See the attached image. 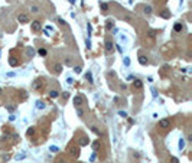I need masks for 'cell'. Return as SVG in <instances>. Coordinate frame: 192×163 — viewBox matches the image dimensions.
<instances>
[{
	"mask_svg": "<svg viewBox=\"0 0 192 163\" xmlns=\"http://www.w3.org/2000/svg\"><path fill=\"white\" fill-rule=\"evenodd\" d=\"M162 130H166V129H169L171 127V121H169V118H162L160 121H159V124H158Z\"/></svg>",
	"mask_w": 192,
	"mask_h": 163,
	"instance_id": "6da1fadb",
	"label": "cell"
},
{
	"mask_svg": "<svg viewBox=\"0 0 192 163\" xmlns=\"http://www.w3.org/2000/svg\"><path fill=\"white\" fill-rule=\"evenodd\" d=\"M30 26H32V30H33V32H39V30L42 29V23H40L39 20H33Z\"/></svg>",
	"mask_w": 192,
	"mask_h": 163,
	"instance_id": "7a4b0ae2",
	"label": "cell"
},
{
	"mask_svg": "<svg viewBox=\"0 0 192 163\" xmlns=\"http://www.w3.org/2000/svg\"><path fill=\"white\" fill-rule=\"evenodd\" d=\"M74 104H75V107L82 105V104H84V97H82V95H75V97H74Z\"/></svg>",
	"mask_w": 192,
	"mask_h": 163,
	"instance_id": "3957f363",
	"label": "cell"
},
{
	"mask_svg": "<svg viewBox=\"0 0 192 163\" xmlns=\"http://www.w3.org/2000/svg\"><path fill=\"white\" fill-rule=\"evenodd\" d=\"M17 20H19V23H27L29 22V17H27V14L20 13V14H17Z\"/></svg>",
	"mask_w": 192,
	"mask_h": 163,
	"instance_id": "277c9868",
	"label": "cell"
},
{
	"mask_svg": "<svg viewBox=\"0 0 192 163\" xmlns=\"http://www.w3.org/2000/svg\"><path fill=\"white\" fill-rule=\"evenodd\" d=\"M42 87H43V82H42V79H36V81L32 84V88H33V90H36V91H39Z\"/></svg>",
	"mask_w": 192,
	"mask_h": 163,
	"instance_id": "5b68a950",
	"label": "cell"
},
{
	"mask_svg": "<svg viewBox=\"0 0 192 163\" xmlns=\"http://www.w3.org/2000/svg\"><path fill=\"white\" fill-rule=\"evenodd\" d=\"M133 88H134V90H142V88H143V82H142L140 79H134V81H133Z\"/></svg>",
	"mask_w": 192,
	"mask_h": 163,
	"instance_id": "8992f818",
	"label": "cell"
},
{
	"mask_svg": "<svg viewBox=\"0 0 192 163\" xmlns=\"http://www.w3.org/2000/svg\"><path fill=\"white\" fill-rule=\"evenodd\" d=\"M106 52H111L113 51V48H114V45H113V42L111 40H106Z\"/></svg>",
	"mask_w": 192,
	"mask_h": 163,
	"instance_id": "52a82bcc",
	"label": "cell"
},
{
	"mask_svg": "<svg viewBox=\"0 0 192 163\" xmlns=\"http://www.w3.org/2000/svg\"><path fill=\"white\" fill-rule=\"evenodd\" d=\"M71 156L72 157H78L79 156V147H71Z\"/></svg>",
	"mask_w": 192,
	"mask_h": 163,
	"instance_id": "ba28073f",
	"label": "cell"
},
{
	"mask_svg": "<svg viewBox=\"0 0 192 163\" xmlns=\"http://www.w3.org/2000/svg\"><path fill=\"white\" fill-rule=\"evenodd\" d=\"M182 29H184V26H182V23H179V22H176V23H175V26H173V30H175L176 33H179V32H182Z\"/></svg>",
	"mask_w": 192,
	"mask_h": 163,
	"instance_id": "9c48e42d",
	"label": "cell"
},
{
	"mask_svg": "<svg viewBox=\"0 0 192 163\" xmlns=\"http://www.w3.org/2000/svg\"><path fill=\"white\" fill-rule=\"evenodd\" d=\"M139 64H140V65H147V58L143 56V55H140V56H139Z\"/></svg>",
	"mask_w": 192,
	"mask_h": 163,
	"instance_id": "30bf717a",
	"label": "cell"
},
{
	"mask_svg": "<svg viewBox=\"0 0 192 163\" xmlns=\"http://www.w3.org/2000/svg\"><path fill=\"white\" fill-rule=\"evenodd\" d=\"M160 17H163V19H169V17H171V13H169V10H162V13H160Z\"/></svg>",
	"mask_w": 192,
	"mask_h": 163,
	"instance_id": "8fae6325",
	"label": "cell"
},
{
	"mask_svg": "<svg viewBox=\"0 0 192 163\" xmlns=\"http://www.w3.org/2000/svg\"><path fill=\"white\" fill-rule=\"evenodd\" d=\"M58 95H59V92H58L56 90H51V91H49V97H51V98H56Z\"/></svg>",
	"mask_w": 192,
	"mask_h": 163,
	"instance_id": "7c38bea8",
	"label": "cell"
},
{
	"mask_svg": "<svg viewBox=\"0 0 192 163\" xmlns=\"http://www.w3.org/2000/svg\"><path fill=\"white\" fill-rule=\"evenodd\" d=\"M88 143H90V139H87V137H82L79 140V146H87Z\"/></svg>",
	"mask_w": 192,
	"mask_h": 163,
	"instance_id": "4fadbf2b",
	"label": "cell"
},
{
	"mask_svg": "<svg viewBox=\"0 0 192 163\" xmlns=\"http://www.w3.org/2000/svg\"><path fill=\"white\" fill-rule=\"evenodd\" d=\"M9 64H10L12 66H16L19 62H17V59H16V58H13V56H12V58H9Z\"/></svg>",
	"mask_w": 192,
	"mask_h": 163,
	"instance_id": "5bb4252c",
	"label": "cell"
},
{
	"mask_svg": "<svg viewBox=\"0 0 192 163\" xmlns=\"http://www.w3.org/2000/svg\"><path fill=\"white\" fill-rule=\"evenodd\" d=\"M53 69H55L56 74H61V72H62V65H61V64H56V65L53 66Z\"/></svg>",
	"mask_w": 192,
	"mask_h": 163,
	"instance_id": "9a60e30c",
	"label": "cell"
},
{
	"mask_svg": "<svg viewBox=\"0 0 192 163\" xmlns=\"http://www.w3.org/2000/svg\"><path fill=\"white\" fill-rule=\"evenodd\" d=\"M85 78L88 79V82H90V84H93V82H94V81H93V74H91V72H87V74H85Z\"/></svg>",
	"mask_w": 192,
	"mask_h": 163,
	"instance_id": "2e32d148",
	"label": "cell"
},
{
	"mask_svg": "<svg viewBox=\"0 0 192 163\" xmlns=\"http://www.w3.org/2000/svg\"><path fill=\"white\" fill-rule=\"evenodd\" d=\"M26 134H27L29 137H30V136H33V134H35V129H33V127H29V129H27V131H26Z\"/></svg>",
	"mask_w": 192,
	"mask_h": 163,
	"instance_id": "e0dca14e",
	"label": "cell"
},
{
	"mask_svg": "<svg viewBox=\"0 0 192 163\" xmlns=\"http://www.w3.org/2000/svg\"><path fill=\"white\" fill-rule=\"evenodd\" d=\"M30 12H32V13H38V12H39V7L35 6V4H32V6H30Z\"/></svg>",
	"mask_w": 192,
	"mask_h": 163,
	"instance_id": "ac0fdd59",
	"label": "cell"
},
{
	"mask_svg": "<svg viewBox=\"0 0 192 163\" xmlns=\"http://www.w3.org/2000/svg\"><path fill=\"white\" fill-rule=\"evenodd\" d=\"M145 13L146 14H150L152 13V6H145Z\"/></svg>",
	"mask_w": 192,
	"mask_h": 163,
	"instance_id": "d6986e66",
	"label": "cell"
},
{
	"mask_svg": "<svg viewBox=\"0 0 192 163\" xmlns=\"http://www.w3.org/2000/svg\"><path fill=\"white\" fill-rule=\"evenodd\" d=\"M38 53H39L40 56H46V49H43V48H40V49L38 51Z\"/></svg>",
	"mask_w": 192,
	"mask_h": 163,
	"instance_id": "ffe728a7",
	"label": "cell"
},
{
	"mask_svg": "<svg viewBox=\"0 0 192 163\" xmlns=\"http://www.w3.org/2000/svg\"><path fill=\"white\" fill-rule=\"evenodd\" d=\"M49 150H51L52 153H56V152H59V149H58V146H51V147H49Z\"/></svg>",
	"mask_w": 192,
	"mask_h": 163,
	"instance_id": "44dd1931",
	"label": "cell"
},
{
	"mask_svg": "<svg viewBox=\"0 0 192 163\" xmlns=\"http://www.w3.org/2000/svg\"><path fill=\"white\" fill-rule=\"evenodd\" d=\"M81 69H82L81 66H74V72L75 74H81Z\"/></svg>",
	"mask_w": 192,
	"mask_h": 163,
	"instance_id": "7402d4cb",
	"label": "cell"
},
{
	"mask_svg": "<svg viewBox=\"0 0 192 163\" xmlns=\"http://www.w3.org/2000/svg\"><path fill=\"white\" fill-rule=\"evenodd\" d=\"M36 104H38V105H36V107H38V108H45V104H43V103H42V101H38V103H36Z\"/></svg>",
	"mask_w": 192,
	"mask_h": 163,
	"instance_id": "603a6c76",
	"label": "cell"
},
{
	"mask_svg": "<svg viewBox=\"0 0 192 163\" xmlns=\"http://www.w3.org/2000/svg\"><path fill=\"white\" fill-rule=\"evenodd\" d=\"M100 6H101V9H103V10H104V12H106V10H108V6H107V4H106V3H101V4H100Z\"/></svg>",
	"mask_w": 192,
	"mask_h": 163,
	"instance_id": "cb8c5ba5",
	"label": "cell"
},
{
	"mask_svg": "<svg viewBox=\"0 0 192 163\" xmlns=\"http://www.w3.org/2000/svg\"><path fill=\"white\" fill-rule=\"evenodd\" d=\"M77 114H78L79 117H82V116H84V111H82L81 108H77Z\"/></svg>",
	"mask_w": 192,
	"mask_h": 163,
	"instance_id": "d4e9b609",
	"label": "cell"
},
{
	"mask_svg": "<svg viewBox=\"0 0 192 163\" xmlns=\"http://www.w3.org/2000/svg\"><path fill=\"white\" fill-rule=\"evenodd\" d=\"M56 163H66V159H65V157H59V159L56 160Z\"/></svg>",
	"mask_w": 192,
	"mask_h": 163,
	"instance_id": "484cf974",
	"label": "cell"
},
{
	"mask_svg": "<svg viewBox=\"0 0 192 163\" xmlns=\"http://www.w3.org/2000/svg\"><path fill=\"white\" fill-rule=\"evenodd\" d=\"M155 33H156L155 30H149V33H147V35H149L150 38H155Z\"/></svg>",
	"mask_w": 192,
	"mask_h": 163,
	"instance_id": "4316f807",
	"label": "cell"
},
{
	"mask_svg": "<svg viewBox=\"0 0 192 163\" xmlns=\"http://www.w3.org/2000/svg\"><path fill=\"white\" fill-rule=\"evenodd\" d=\"M33 53H35V51H33L32 48H29V49H27V55H30V56H32Z\"/></svg>",
	"mask_w": 192,
	"mask_h": 163,
	"instance_id": "83f0119b",
	"label": "cell"
},
{
	"mask_svg": "<svg viewBox=\"0 0 192 163\" xmlns=\"http://www.w3.org/2000/svg\"><path fill=\"white\" fill-rule=\"evenodd\" d=\"M124 65H126V66L130 65V59H129V58H124Z\"/></svg>",
	"mask_w": 192,
	"mask_h": 163,
	"instance_id": "f1b7e54d",
	"label": "cell"
},
{
	"mask_svg": "<svg viewBox=\"0 0 192 163\" xmlns=\"http://www.w3.org/2000/svg\"><path fill=\"white\" fill-rule=\"evenodd\" d=\"M119 116H121V117H127V113H126V111H119Z\"/></svg>",
	"mask_w": 192,
	"mask_h": 163,
	"instance_id": "f546056e",
	"label": "cell"
},
{
	"mask_svg": "<svg viewBox=\"0 0 192 163\" xmlns=\"http://www.w3.org/2000/svg\"><path fill=\"white\" fill-rule=\"evenodd\" d=\"M184 146H185V142L181 139V142H179V149H184Z\"/></svg>",
	"mask_w": 192,
	"mask_h": 163,
	"instance_id": "4dcf8cb0",
	"label": "cell"
},
{
	"mask_svg": "<svg viewBox=\"0 0 192 163\" xmlns=\"http://www.w3.org/2000/svg\"><path fill=\"white\" fill-rule=\"evenodd\" d=\"M110 27H113V22L108 20V22H107V29H110Z\"/></svg>",
	"mask_w": 192,
	"mask_h": 163,
	"instance_id": "1f68e13d",
	"label": "cell"
},
{
	"mask_svg": "<svg viewBox=\"0 0 192 163\" xmlns=\"http://www.w3.org/2000/svg\"><path fill=\"white\" fill-rule=\"evenodd\" d=\"M68 97H69V94H68V92H64V94H62V98H64V100H66Z\"/></svg>",
	"mask_w": 192,
	"mask_h": 163,
	"instance_id": "d6a6232c",
	"label": "cell"
},
{
	"mask_svg": "<svg viewBox=\"0 0 192 163\" xmlns=\"http://www.w3.org/2000/svg\"><path fill=\"white\" fill-rule=\"evenodd\" d=\"M98 144H100V142H95V143L93 144V149H97V147H98Z\"/></svg>",
	"mask_w": 192,
	"mask_h": 163,
	"instance_id": "836d02e7",
	"label": "cell"
},
{
	"mask_svg": "<svg viewBox=\"0 0 192 163\" xmlns=\"http://www.w3.org/2000/svg\"><path fill=\"white\" fill-rule=\"evenodd\" d=\"M171 163H178V159H176V157H172V159H171Z\"/></svg>",
	"mask_w": 192,
	"mask_h": 163,
	"instance_id": "e575fe53",
	"label": "cell"
},
{
	"mask_svg": "<svg viewBox=\"0 0 192 163\" xmlns=\"http://www.w3.org/2000/svg\"><path fill=\"white\" fill-rule=\"evenodd\" d=\"M65 64H66V65H71V59H69V58H68V59H66V61H65Z\"/></svg>",
	"mask_w": 192,
	"mask_h": 163,
	"instance_id": "d590c367",
	"label": "cell"
},
{
	"mask_svg": "<svg viewBox=\"0 0 192 163\" xmlns=\"http://www.w3.org/2000/svg\"><path fill=\"white\" fill-rule=\"evenodd\" d=\"M69 1H71V3H75V0H69Z\"/></svg>",
	"mask_w": 192,
	"mask_h": 163,
	"instance_id": "8d00e7d4",
	"label": "cell"
},
{
	"mask_svg": "<svg viewBox=\"0 0 192 163\" xmlns=\"http://www.w3.org/2000/svg\"><path fill=\"white\" fill-rule=\"evenodd\" d=\"M1 92H3V91H1V88H0V95H1Z\"/></svg>",
	"mask_w": 192,
	"mask_h": 163,
	"instance_id": "74e56055",
	"label": "cell"
}]
</instances>
